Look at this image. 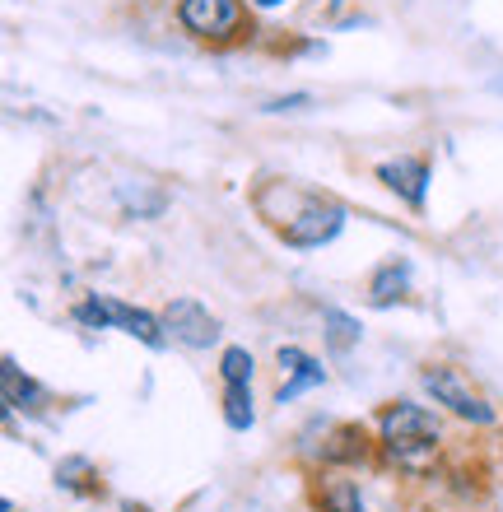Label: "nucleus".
I'll list each match as a JSON object with an SVG mask.
<instances>
[{
	"mask_svg": "<svg viewBox=\"0 0 503 512\" xmlns=\"http://www.w3.org/2000/svg\"><path fill=\"white\" fill-rule=\"evenodd\" d=\"M382 443H387V457L410 466V471H420L429 466L438 452V419L420 405H392L387 415H382Z\"/></svg>",
	"mask_w": 503,
	"mask_h": 512,
	"instance_id": "1",
	"label": "nucleus"
},
{
	"mask_svg": "<svg viewBox=\"0 0 503 512\" xmlns=\"http://www.w3.org/2000/svg\"><path fill=\"white\" fill-rule=\"evenodd\" d=\"M75 317H80L84 326H122L126 336L145 340L150 350L164 345V317H150L145 308H126L117 298H89V303L75 308Z\"/></svg>",
	"mask_w": 503,
	"mask_h": 512,
	"instance_id": "2",
	"label": "nucleus"
},
{
	"mask_svg": "<svg viewBox=\"0 0 503 512\" xmlns=\"http://www.w3.org/2000/svg\"><path fill=\"white\" fill-rule=\"evenodd\" d=\"M424 387L434 391L438 405H448L452 415L471 419V424H490L494 419V410L485 405V396H480V391L471 387L457 368H429V373H424Z\"/></svg>",
	"mask_w": 503,
	"mask_h": 512,
	"instance_id": "3",
	"label": "nucleus"
},
{
	"mask_svg": "<svg viewBox=\"0 0 503 512\" xmlns=\"http://www.w3.org/2000/svg\"><path fill=\"white\" fill-rule=\"evenodd\" d=\"M340 224H345V210L336 201H303V210L294 219H285L280 233L294 247H322L340 233Z\"/></svg>",
	"mask_w": 503,
	"mask_h": 512,
	"instance_id": "4",
	"label": "nucleus"
},
{
	"mask_svg": "<svg viewBox=\"0 0 503 512\" xmlns=\"http://www.w3.org/2000/svg\"><path fill=\"white\" fill-rule=\"evenodd\" d=\"M177 19L196 38H229L243 24V10H238V0H182Z\"/></svg>",
	"mask_w": 503,
	"mask_h": 512,
	"instance_id": "5",
	"label": "nucleus"
},
{
	"mask_svg": "<svg viewBox=\"0 0 503 512\" xmlns=\"http://www.w3.org/2000/svg\"><path fill=\"white\" fill-rule=\"evenodd\" d=\"M164 331H173V340L191 345V350H205L219 340V322L210 317V308H201L196 298H173L164 308Z\"/></svg>",
	"mask_w": 503,
	"mask_h": 512,
	"instance_id": "6",
	"label": "nucleus"
},
{
	"mask_svg": "<svg viewBox=\"0 0 503 512\" xmlns=\"http://www.w3.org/2000/svg\"><path fill=\"white\" fill-rule=\"evenodd\" d=\"M378 177L396 191V196H406L410 205H424V191H429V168H424L420 159H392V163H382Z\"/></svg>",
	"mask_w": 503,
	"mask_h": 512,
	"instance_id": "7",
	"label": "nucleus"
},
{
	"mask_svg": "<svg viewBox=\"0 0 503 512\" xmlns=\"http://www.w3.org/2000/svg\"><path fill=\"white\" fill-rule=\"evenodd\" d=\"M406 275H410L406 261H387V266L373 275V289H368V298H373L378 308H387V303H392V298L406 289Z\"/></svg>",
	"mask_w": 503,
	"mask_h": 512,
	"instance_id": "8",
	"label": "nucleus"
},
{
	"mask_svg": "<svg viewBox=\"0 0 503 512\" xmlns=\"http://www.w3.org/2000/svg\"><path fill=\"white\" fill-rule=\"evenodd\" d=\"M5 401L14 405V410H38L42 405V387L38 382H28V378H19V368L5 359Z\"/></svg>",
	"mask_w": 503,
	"mask_h": 512,
	"instance_id": "9",
	"label": "nucleus"
},
{
	"mask_svg": "<svg viewBox=\"0 0 503 512\" xmlns=\"http://www.w3.org/2000/svg\"><path fill=\"white\" fill-rule=\"evenodd\" d=\"M322 326H327L331 350H350L354 340H359V322H354L350 312H340V308H327V312H322Z\"/></svg>",
	"mask_w": 503,
	"mask_h": 512,
	"instance_id": "10",
	"label": "nucleus"
},
{
	"mask_svg": "<svg viewBox=\"0 0 503 512\" xmlns=\"http://www.w3.org/2000/svg\"><path fill=\"white\" fill-rule=\"evenodd\" d=\"M224 419H229V429H238V433L252 429V419H257V415H252V391H247V387H229V391H224Z\"/></svg>",
	"mask_w": 503,
	"mask_h": 512,
	"instance_id": "11",
	"label": "nucleus"
},
{
	"mask_svg": "<svg viewBox=\"0 0 503 512\" xmlns=\"http://www.w3.org/2000/svg\"><path fill=\"white\" fill-rule=\"evenodd\" d=\"M219 373H224L229 387H247V382H252V354H247L243 345H229L224 359H219Z\"/></svg>",
	"mask_w": 503,
	"mask_h": 512,
	"instance_id": "12",
	"label": "nucleus"
},
{
	"mask_svg": "<svg viewBox=\"0 0 503 512\" xmlns=\"http://www.w3.org/2000/svg\"><path fill=\"white\" fill-rule=\"evenodd\" d=\"M327 378V373H322V364H313V359H308V364L299 368V373H289V382L285 387H280V405L285 401H294V396H303V391L308 387H317V382Z\"/></svg>",
	"mask_w": 503,
	"mask_h": 512,
	"instance_id": "13",
	"label": "nucleus"
},
{
	"mask_svg": "<svg viewBox=\"0 0 503 512\" xmlns=\"http://www.w3.org/2000/svg\"><path fill=\"white\" fill-rule=\"evenodd\" d=\"M322 508L327 512H364V503H359V494H354V485H345V480H336V485L322 494Z\"/></svg>",
	"mask_w": 503,
	"mask_h": 512,
	"instance_id": "14",
	"label": "nucleus"
},
{
	"mask_svg": "<svg viewBox=\"0 0 503 512\" xmlns=\"http://www.w3.org/2000/svg\"><path fill=\"white\" fill-rule=\"evenodd\" d=\"M303 364H308V354H303V350H294V345H285V350H280V368H285V373H299Z\"/></svg>",
	"mask_w": 503,
	"mask_h": 512,
	"instance_id": "15",
	"label": "nucleus"
},
{
	"mask_svg": "<svg viewBox=\"0 0 503 512\" xmlns=\"http://www.w3.org/2000/svg\"><path fill=\"white\" fill-rule=\"evenodd\" d=\"M303 103H308V94H294V98H275V103H271V108H266V112H299Z\"/></svg>",
	"mask_w": 503,
	"mask_h": 512,
	"instance_id": "16",
	"label": "nucleus"
},
{
	"mask_svg": "<svg viewBox=\"0 0 503 512\" xmlns=\"http://www.w3.org/2000/svg\"><path fill=\"white\" fill-rule=\"evenodd\" d=\"M257 5H261V10H271V5H280V0H257Z\"/></svg>",
	"mask_w": 503,
	"mask_h": 512,
	"instance_id": "17",
	"label": "nucleus"
},
{
	"mask_svg": "<svg viewBox=\"0 0 503 512\" xmlns=\"http://www.w3.org/2000/svg\"><path fill=\"white\" fill-rule=\"evenodd\" d=\"M494 94H503V75H499V80H494Z\"/></svg>",
	"mask_w": 503,
	"mask_h": 512,
	"instance_id": "18",
	"label": "nucleus"
},
{
	"mask_svg": "<svg viewBox=\"0 0 503 512\" xmlns=\"http://www.w3.org/2000/svg\"><path fill=\"white\" fill-rule=\"evenodd\" d=\"M126 512H150V508H136V503H126Z\"/></svg>",
	"mask_w": 503,
	"mask_h": 512,
	"instance_id": "19",
	"label": "nucleus"
}]
</instances>
